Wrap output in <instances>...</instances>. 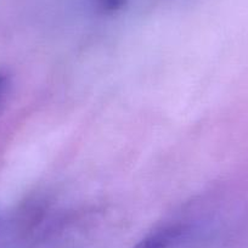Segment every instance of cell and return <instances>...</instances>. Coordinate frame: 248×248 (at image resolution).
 I'll return each instance as SVG.
<instances>
[{
    "mask_svg": "<svg viewBox=\"0 0 248 248\" xmlns=\"http://www.w3.org/2000/svg\"><path fill=\"white\" fill-rule=\"evenodd\" d=\"M181 228L176 224H167L147 233L133 248H171L181 235Z\"/></svg>",
    "mask_w": 248,
    "mask_h": 248,
    "instance_id": "cell-1",
    "label": "cell"
},
{
    "mask_svg": "<svg viewBox=\"0 0 248 248\" xmlns=\"http://www.w3.org/2000/svg\"><path fill=\"white\" fill-rule=\"evenodd\" d=\"M9 87V76L6 73L0 72V101L3 99V96L5 95L6 90Z\"/></svg>",
    "mask_w": 248,
    "mask_h": 248,
    "instance_id": "cell-2",
    "label": "cell"
}]
</instances>
